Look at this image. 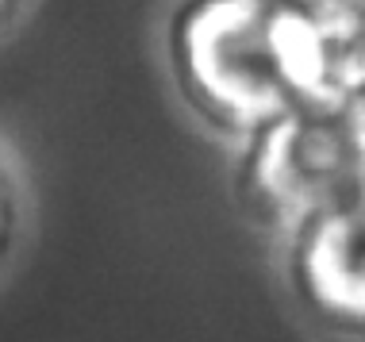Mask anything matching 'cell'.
I'll list each match as a JSON object with an SVG mask.
<instances>
[{
    "label": "cell",
    "mask_w": 365,
    "mask_h": 342,
    "mask_svg": "<svg viewBox=\"0 0 365 342\" xmlns=\"http://www.w3.org/2000/svg\"><path fill=\"white\" fill-rule=\"evenodd\" d=\"M4 4H16V0H4Z\"/></svg>",
    "instance_id": "obj_4"
},
{
    "label": "cell",
    "mask_w": 365,
    "mask_h": 342,
    "mask_svg": "<svg viewBox=\"0 0 365 342\" xmlns=\"http://www.w3.org/2000/svg\"><path fill=\"white\" fill-rule=\"evenodd\" d=\"M165 51L189 112L235 146L300 104L277 46V0H185Z\"/></svg>",
    "instance_id": "obj_1"
},
{
    "label": "cell",
    "mask_w": 365,
    "mask_h": 342,
    "mask_svg": "<svg viewBox=\"0 0 365 342\" xmlns=\"http://www.w3.org/2000/svg\"><path fill=\"white\" fill-rule=\"evenodd\" d=\"M358 4H365V0H358Z\"/></svg>",
    "instance_id": "obj_5"
},
{
    "label": "cell",
    "mask_w": 365,
    "mask_h": 342,
    "mask_svg": "<svg viewBox=\"0 0 365 342\" xmlns=\"http://www.w3.org/2000/svg\"><path fill=\"white\" fill-rule=\"evenodd\" d=\"M242 208L289 242L312 223L365 204V96L296 104L239 146Z\"/></svg>",
    "instance_id": "obj_2"
},
{
    "label": "cell",
    "mask_w": 365,
    "mask_h": 342,
    "mask_svg": "<svg viewBox=\"0 0 365 342\" xmlns=\"http://www.w3.org/2000/svg\"><path fill=\"white\" fill-rule=\"evenodd\" d=\"M284 277L312 319L342 335H365V204L292 234Z\"/></svg>",
    "instance_id": "obj_3"
}]
</instances>
